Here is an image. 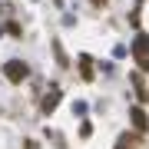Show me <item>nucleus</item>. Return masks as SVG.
Here are the masks:
<instances>
[{
  "label": "nucleus",
  "mask_w": 149,
  "mask_h": 149,
  "mask_svg": "<svg viewBox=\"0 0 149 149\" xmlns=\"http://www.w3.org/2000/svg\"><path fill=\"white\" fill-rule=\"evenodd\" d=\"M133 123H136L139 129H146V113L143 109H133Z\"/></svg>",
  "instance_id": "7ed1b4c3"
},
{
  "label": "nucleus",
  "mask_w": 149,
  "mask_h": 149,
  "mask_svg": "<svg viewBox=\"0 0 149 149\" xmlns=\"http://www.w3.org/2000/svg\"><path fill=\"white\" fill-rule=\"evenodd\" d=\"M7 76H10L13 83H20L23 76H27V66H23V63H17V60H13V63H7Z\"/></svg>",
  "instance_id": "f257e3e1"
},
{
  "label": "nucleus",
  "mask_w": 149,
  "mask_h": 149,
  "mask_svg": "<svg viewBox=\"0 0 149 149\" xmlns=\"http://www.w3.org/2000/svg\"><path fill=\"white\" fill-rule=\"evenodd\" d=\"M133 50H136V56H139V63H143V66H149V63H146V56H149V40H146V37H139Z\"/></svg>",
  "instance_id": "f03ea898"
}]
</instances>
